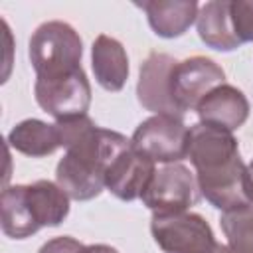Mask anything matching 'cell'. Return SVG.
Wrapping results in <instances>:
<instances>
[{"mask_svg":"<svg viewBox=\"0 0 253 253\" xmlns=\"http://www.w3.org/2000/svg\"><path fill=\"white\" fill-rule=\"evenodd\" d=\"M53 125L65 148L55 168L59 188L77 202L97 198L105 188L109 164L130 148V140L117 130L97 126L89 115L59 119Z\"/></svg>","mask_w":253,"mask_h":253,"instance_id":"1","label":"cell"},{"mask_svg":"<svg viewBox=\"0 0 253 253\" xmlns=\"http://www.w3.org/2000/svg\"><path fill=\"white\" fill-rule=\"evenodd\" d=\"M188 158L200 194L217 210L231 211L253 204V180L231 132L196 125L190 128Z\"/></svg>","mask_w":253,"mask_h":253,"instance_id":"2","label":"cell"},{"mask_svg":"<svg viewBox=\"0 0 253 253\" xmlns=\"http://www.w3.org/2000/svg\"><path fill=\"white\" fill-rule=\"evenodd\" d=\"M28 55L36 77H55L81 67L83 42L67 22L49 20L32 34Z\"/></svg>","mask_w":253,"mask_h":253,"instance_id":"3","label":"cell"},{"mask_svg":"<svg viewBox=\"0 0 253 253\" xmlns=\"http://www.w3.org/2000/svg\"><path fill=\"white\" fill-rule=\"evenodd\" d=\"M130 146L152 162L176 164L188 158L190 128L184 125L182 117L152 115L136 126Z\"/></svg>","mask_w":253,"mask_h":253,"instance_id":"4","label":"cell"},{"mask_svg":"<svg viewBox=\"0 0 253 253\" xmlns=\"http://www.w3.org/2000/svg\"><path fill=\"white\" fill-rule=\"evenodd\" d=\"M150 233L166 253H210L215 245L210 223L194 211L152 213Z\"/></svg>","mask_w":253,"mask_h":253,"instance_id":"5","label":"cell"},{"mask_svg":"<svg viewBox=\"0 0 253 253\" xmlns=\"http://www.w3.org/2000/svg\"><path fill=\"white\" fill-rule=\"evenodd\" d=\"M200 196L196 174L188 166L176 162L164 164L154 172L140 200L152 213H174L188 211V208L198 204Z\"/></svg>","mask_w":253,"mask_h":253,"instance_id":"6","label":"cell"},{"mask_svg":"<svg viewBox=\"0 0 253 253\" xmlns=\"http://www.w3.org/2000/svg\"><path fill=\"white\" fill-rule=\"evenodd\" d=\"M34 95L38 105L51 115L55 121L67 117L87 115L91 105V83L83 67L55 75V77H36Z\"/></svg>","mask_w":253,"mask_h":253,"instance_id":"7","label":"cell"},{"mask_svg":"<svg viewBox=\"0 0 253 253\" xmlns=\"http://www.w3.org/2000/svg\"><path fill=\"white\" fill-rule=\"evenodd\" d=\"M225 79L223 69L210 57L192 55L176 63L172 71V97L180 113L198 109L200 101Z\"/></svg>","mask_w":253,"mask_h":253,"instance_id":"8","label":"cell"},{"mask_svg":"<svg viewBox=\"0 0 253 253\" xmlns=\"http://www.w3.org/2000/svg\"><path fill=\"white\" fill-rule=\"evenodd\" d=\"M176 63L178 61L172 55L160 51H150L140 63L136 99L146 111L154 115L182 117L172 97V71Z\"/></svg>","mask_w":253,"mask_h":253,"instance_id":"9","label":"cell"},{"mask_svg":"<svg viewBox=\"0 0 253 253\" xmlns=\"http://www.w3.org/2000/svg\"><path fill=\"white\" fill-rule=\"evenodd\" d=\"M156 162L134 150L132 146L121 152L107 168L105 188L123 202L142 198L148 182L156 172Z\"/></svg>","mask_w":253,"mask_h":253,"instance_id":"10","label":"cell"},{"mask_svg":"<svg viewBox=\"0 0 253 253\" xmlns=\"http://www.w3.org/2000/svg\"><path fill=\"white\" fill-rule=\"evenodd\" d=\"M196 113L200 125L233 132L245 125L249 117V101L241 89L221 83L200 101Z\"/></svg>","mask_w":253,"mask_h":253,"instance_id":"11","label":"cell"},{"mask_svg":"<svg viewBox=\"0 0 253 253\" xmlns=\"http://www.w3.org/2000/svg\"><path fill=\"white\" fill-rule=\"evenodd\" d=\"M91 67L97 83L105 91H121L128 79V55L125 45L107 34L97 36L91 47Z\"/></svg>","mask_w":253,"mask_h":253,"instance_id":"12","label":"cell"},{"mask_svg":"<svg viewBox=\"0 0 253 253\" xmlns=\"http://www.w3.org/2000/svg\"><path fill=\"white\" fill-rule=\"evenodd\" d=\"M152 28L160 38L172 40L184 36L198 18V2L194 0H148L138 4Z\"/></svg>","mask_w":253,"mask_h":253,"instance_id":"13","label":"cell"},{"mask_svg":"<svg viewBox=\"0 0 253 253\" xmlns=\"http://www.w3.org/2000/svg\"><path fill=\"white\" fill-rule=\"evenodd\" d=\"M196 28L200 40L215 51H233L241 45L231 24V2L211 0L200 6Z\"/></svg>","mask_w":253,"mask_h":253,"instance_id":"14","label":"cell"},{"mask_svg":"<svg viewBox=\"0 0 253 253\" xmlns=\"http://www.w3.org/2000/svg\"><path fill=\"white\" fill-rule=\"evenodd\" d=\"M26 200L38 227H55L69 213V196L49 180L26 184Z\"/></svg>","mask_w":253,"mask_h":253,"instance_id":"15","label":"cell"},{"mask_svg":"<svg viewBox=\"0 0 253 253\" xmlns=\"http://www.w3.org/2000/svg\"><path fill=\"white\" fill-rule=\"evenodd\" d=\"M10 148L30 158H43L53 154L59 146V132L55 125H47L40 119H24L8 132Z\"/></svg>","mask_w":253,"mask_h":253,"instance_id":"16","label":"cell"},{"mask_svg":"<svg viewBox=\"0 0 253 253\" xmlns=\"http://www.w3.org/2000/svg\"><path fill=\"white\" fill-rule=\"evenodd\" d=\"M2 231L10 239H26L40 231L26 200V184L8 186L2 192Z\"/></svg>","mask_w":253,"mask_h":253,"instance_id":"17","label":"cell"},{"mask_svg":"<svg viewBox=\"0 0 253 253\" xmlns=\"http://www.w3.org/2000/svg\"><path fill=\"white\" fill-rule=\"evenodd\" d=\"M219 225L231 249L237 253H253V204L223 211Z\"/></svg>","mask_w":253,"mask_h":253,"instance_id":"18","label":"cell"},{"mask_svg":"<svg viewBox=\"0 0 253 253\" xmlns=\"http://www.w3.org/2000/svg\"><path fill=\"white\" fill-rule=\"evenodd\" d=\"M231 24L241 43L253 42V0H231Z\"/></svg>","mask_w":253,"mask_h":253,"instance_id":"19","label":"cell"},{"mask_svg":"<svg viewBox=\"0 0 253 253\" xmlns=\"http://www.w3.org/2000/svg\"><path fill=\"white\" fill-rule=\"evenodd\" d=\"M85 245L69 235H61V237H53L49 241H45L38 253H81Z\"/></svg>","mask_w":253,"mask_h":253,"instance_id":"20","label":"cell"},{"mask_svg":"<svg viewBox=\"0 0 253 253\" xmlns=\"http://www.w3.org/2000/svg\"><path fill=\"white\" fill-rule=\"evenodd\" d=\"M81 253H119V251L105 243H93V245H85L81 249Z\"/></svg>","mask_w":253,"mask_h":253,"instance_id":"21","label":"cell"},{"mask_svg":"<svg viewBox=\"0 0 253 253\" xmlns=\"http://www.w3.org/2000/svg\"><path fill=\"white\" fill-rule=\"evenodd\" d=\"M210 253H237L235 249H231L229 245H219V243H215L213 247H211V251Z\"/></svg>","mask_w":253,"mask_h":253,"instance_id":"22","label":"cell"},{"mask_svg":"<svg viewBox=\"0 0 253 253\" xmlns=\"http://www.w3.org/2000/svg\"><path fill=\"white\" fill-rule=\"evenodd\" d=\"M247 168H249V174H251V180H253V160L249 162V166H247Z\"/></svg>","mask_w":253,"mask_h":253,"instance_id":"23","label":"cell"}]
</instances>
